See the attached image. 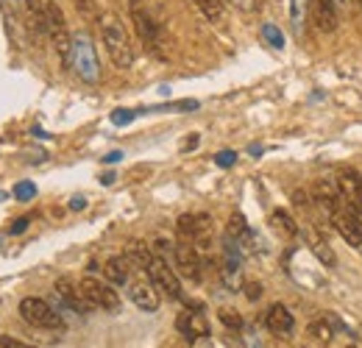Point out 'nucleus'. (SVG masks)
<instances>
[{
	"label": "nucleus",
	"mask_w": 362,
	"mask_h": 348,
	"mask_svg": "<svg viewBox=\"0 0 362 348\" xmlns=\"http://www.w3.org/2000/svg\"><path fill=\"white\" fill-rule=\"evenodd\" d=\"M100 37H103L106 53L115 62V67L129 70L132 62H134V50H132V40L126 34V25L115 14H103L100 17Z\"/></svg>",
	"instance_id": "nucleus-1"
},
{
	"label": "nucleus",
	"mask_w": 362,
	"mask_h": 348,
	"mask_svg": "<svg viewBox=\"0 0 362 348\" xmlns=\"http://www.w3.org/2000/svg\"><path fill=\"white\" fill-rule=\"evenodd\" d=\"M42 25H45L47 40L53 42L59 59L70 67V47H73V34L67 31V20H64V11L56 0H45V17H42Z\"/></svg>",
	"instance_id": "nucleus-2"
},
{
	"label": "nucleus",
	"mask_w": 362,
	"mask_h": 348,
	"mask_svg": "<svg viewBox=\"0 0 362 348\" xmlns=\"http://www.w3.org/2000/svg\"><path fill=\"white\" fill-rule=\"evenodd\" d=\"M70 67L76 70V76L87 84H98L100 81V62L95 53V45L87 34H76L73 37V47H70Z\"/></svg>",
	"instance_id": "nucleus-3"
},
{
	"label": "nucleus",
	"mask_w": 362,
	"mask_h": 348,
	"mask_svg": "<svg viewBox=\"0 0 362 348\" xmlns=\"http://www.w3.org/2000/svg\"><path fill=\"white\" fill-rule=\"evenodd\" d=\"M126 290H129V298L136 304V309L142 312H156L159 309V287L153 284L148 267H134L132 265V276L126 282Z\"/></svg>",
	"instance_id": "nucleus-4"
},
{
	"label": "nucleus",
	"mask_w": 362,
	"mask_h": 348,
	"mask_svg": "<svg viewBox=\"0 0 362 348\" xmlns=\"http://www.w3.org/2000/svg\"><path fill=\"white\" fill-rule=\"evenodd\" d=\"M20 315H23V320L31 323L34 329H47V332H62V329H64L62 315L47 304L45 298H34V296L23 298V301H20Z\"/></svg>",
	"instance_id": "nucleus-5"
},
{
	"label": "nucleus",
	"mask_w": 362,
	"mask_h": 348,
	"mask_svg": "<svg viewBox=\"0 0 362 348\" xmlns=\"http://www.w3.org/2000/svg\"><path fill=\"white\" fill-rule=\"evenodd\" d=\"M84 298L90 301V306H98V309H106V312H117L120 309V296L117 290L112 287V282H100L95 276H84L78 282Z\"/></svg>",
	"instance_id": "nucleus-6"
},
{
	"label": "nucleus",
	"mask_w": 362,
	"mask_h": 348,
	"mask_svg": "<svg viewBox=\"0 0 362 348\" xmlns=\"http://www.w3.org/2000/svg\"><path fill=\"white\" fill-rule=\"evenodd\" d=\"M179 234L189 240L198 251H206L212 245V218L209 215H181Z\"/></svg>",
	"instance_id": "nucleus-7"
},
{
	"label": "nucleus",
	"mask_w": 362,
	"mask_h": 348,
	"mask_svg": "<svg viewBox=\"0 0 362 348\" xmlns=\"http://www.w3.org/2000/svg\"><path fill=\"white\" fill-rule=\"evenodd\" d=\"M148 273H151V279H153V284L168 296V298H173V301H179L181 298V282L179 276H176V270L168 265L165 257H159V254H153V260L148 265Z\"/></svg>",
	"instance_id": "nucleus-8"
},
{
	"label": "nucleus",
	"mask_w": 362,
	"mask_h": 348,
	"mask_svg": "<svg viewBox=\"0 0 362 348\" xmlns=\"http://www.w3.org/2000/svg\"><path fill=\"white\" fill-rule=\"evenodd\" d=\"M173 257H176V265H179V273L181 276H187V279H192V282H201V276H204V262H201V251L189 243V240H181L179 245L173 248Z\"/></svg>",
	"instance_id": "nucleus-9"
},
{
	"label": "nucleus",
	"mask_w": 362,
	"mask_h": 348,
	"mask_svg": "<svg viewBox=\"0 0 362 348\" xmlns=\"http://www.w3.org/2000/svg\"><path fill=\"white\" fill-rule=\"evenodd\" d=\"M332 226L337 228V234L351 245V248H362V223L354 215H351V209L349 212H334L332 215Z\"/></svg>",
	"instance_id": "nucleus-10"
},
{
	"label": "nucleus",
	"mask_w": 362,
	"mask_h": 348,
	"mask_svg": "<svg viewBox=\"0 0 362 348\" xmlns=\"http://www.w3.org/2000/svg\"><path fill=\"white\" fill-rule=\"evenodd\" d=\"M179 332L187 340H198V337H209V320L204 312L198 309H189V312H181L179 320H176Z\"/></svg>",
	"instance_id": "nucleus-11"
},
{
	"label": "nucleus",
	"mask_w": 362,
	"mask_h": 348,
	"mask_svg": "<svg viewBox=\"0 0 362 348\" xmlns=\"http://www.w3.org/2000/svg\"><path fill=\"white\" fill-rule=\"evenodd\" d=\"M132 20H134L136 37L148 45V47H156L159 45V25L153 23V17L139 3H132Z\"/></svg>",
	"instance_id": "nucleus-12"
},
{
	"label": "nucleus",
	"mask_w": 362,
	"mask_h": 348,
	"mask_svg": "<svg viewBox=\"0 0 362 348\" xmlns=\"http://www.w3.org/2000/svg\"><path fill=\"white\" fill-rule=\"evenodd\" d=\"M56 296L70 306V309H76V312H87V309H92L90 301H87L84 293H81V287L73 284V279H67V276H62V279L56 282Z\"/></svg>",
	"instance_id": "nucleus-13"
},
{
	"label": "nucleus",
	"mask_w": 362,
	"mask_h": 348,
	"mask_svg": "<svg viewBox=\"0 0 362 348\" xmlns=\"http://www.w3.org/2000/svg\"><path fill=\"white\" fill-rule=\"evenodd\" d=\"M334 181H337V187H340V195H343L346 207L351 209V207L360 201V195H362V178H360V173H357L354 168H343V170H340V175H337Z\"/></svg>",
	"instance_id": "nucleus-14"
},
{
	"label": "nucleus",
	"mask_w": 362,
	"mask_h": 348,
	"mask_svg": "<svg viewBox=\"0 0 362 348\" xmlns=\"http://www.w3.org/2000/svg\"><path fill=\"white\" fill-rule=\"evenodd\" d=\"M310 11H313V20L317 23L320 31L332 34L337 28V6H334V0H313Z\"/></svg>",
	"instance_id": "nucleus-15"
},
{
	"label": "nucleus",
	"mask_w": 362,
	"mask_h": 348,
	"mask_svg": "<svg viewBox=\"0 0 362 348\" xmlns=\"http://www.w3.org/2000/svg\"><path fill=\"white\" fill-rule=\"evenodd\" d=\"M265 326L271 329L273 335H290L296 320H293V312L284 304H273L268 312H265Z\"/></svg>",
	"instance_id": "nucleus-16"
},
{
	"label": "nucleus",
	"mask_w": 362,
	"mask_h": 348,
	"mask_svg": "<svg viewBox=\"0 0 362 348\" xmlns=\"http://www.w3.org/2000/svg\"><path fill=\"white\" fill-rule=\"evenodd\" d=\"M103 276L112 284H126L129 276H132V262L126 260V254L123 257H112V260L103 265Z\"/></svg>",
	"instance_id": "nucleus-17"
},
{
	"label": "nucleus",
	"mask_w": 362,
	"mask_h": 348,
	"mask_svg": "<svg viewBox=\"0 0 362 348\" xmlns=\"http://www.w3.org/2000/svg\"><path fill=\"white\" fill-rule=\"evenodd\" d=\"M271 223H273V228H276L279 234H284V237H298V231H301L298 223L290 218L284 209H276L271 215Z\"/></svg>",
	"instance_id": "nucleus-18"
},
{
	"label": "nucleus",
	"mask_w": 362,
	"mask_h": 348,
	"mask_svg": "<svg viewBox=\"0 0 362 348\" xmlns=\"http://www.w3.org/2000/svg\"><path fill=\"white\" fill-rule=\"evenodd\" d=\"M310 3L313 0H290V20H293V28L296 31L304 28V20L310 14Z\"/></svg>",
	"instance_id": "nucleus-19"
},
{
	"label": "nucleus",
	"mask_w": 362,
	"mask_h": 348,
	"mask_svg": "<svg viewBox=\"0 0 362 348\" xmlns=\"http://www.w3.org/2000/svg\"><path fill=\"white\" fill-rule=\"evenodd\" d=\"M195 6L201 8V14L212 23H218L223 17V0H195Z\"/></svg>",
	"instance_id": "nucleus-20"
},
{
	"label": "nucleus",
	"mask_w": 362,
	"mask_h": 348,
	"mask_svg": "<svg viewBox=\"0 0 362 348\" xmlns=\"http://www.w3.org/2000/svg\"><path fill=\"white\" fill-rule=\"evenodd\" d=\"M228 237L237 240V243L251 237V228H248V223H245L243 215H231V220H228Z\"/></svg>",
	"instance_id": "nucleus-21"
},
{
	"label": "nucleus",
	"mask_w": 362,
	"mask_h": 348,
	"mask_svg": "<svg viewBox=\"0 0 362 348\" xmlns=\"http://www.w3.org/2000/svg\"><path fill=\"white\" fill-rule=\"evenodd\" d=\"M313 251H315V257L320 260V265H326V267H334V265H337V257H334V251L329 248L326 240L315 237V240H313Z\"/></svg>",
	"instance_id": "nucleus-22"
},
{
	"label": "nucleus",
	"mask_w": 362,
	"mask_h": 348,
	"mask_svg": "<svg viewBox=\"0 0 362 348\" xmlns=\"http://www.w3.org/2000/svg\"><path fill=\"white\" fill-rule=\"evenodd\" d=\"M310 332L315 335V340H320V343H329V340L334 337V326H332L326 318H323V320H315V323L310 326Z\"/></svg>",
	"instance_id": "nucleus-23"
},
{
	"label": "nucleus",
	"mask_w": 362,
	"mask_h": 348,
	"mask_svg": "<svg viewBox=\"0 0 362 348\" xmlns=\"http://www.w3.org/2000/svg\"><path fill=\"white\" fill-rule=\"evenodd\" d=\"M262 37H265V42L271 45V47H276V50L284 47V34H281L273 23H265V25H262Z\"/></svg>",
	"instance_id": "nucleus-24"
},
{
	"label": "nucleus",
	"mask_w": 362,
	"mask_h": 348,
	"mask_svg": "<svg viewBox=\"0 0 362 348\" xmlns=\"http://www.w3.org/2000/svg\"><path fill=\"white\" fill-rule=\"evenodd\" d=\"M37 195V187L31 184V181H20L17 187H14V198L17 201H31Z\"/></svg>",
	"instance_id": "nucleus-25"
},
{
	"label": "nucleus",
	"mask_w": 362,
	"mask_h": 348,
	"mask_svg": "<svg viewBox=\"0 0 362 348\" xmlns=\"http://www.w3.org/2000/svg\"><path fill=\"white\" fill-rule=\"evenodd\" d=\"M221 320L226 323L228 329H234V332H237V329H243V318H240L234 309H221Z\"/></svg>",
	"instance_id": "nucleus-26"
},
{
	"label": "nucleus",
	"mask_w": 362,
	"mask_h": 348,
	"mask_svg": "<svg viewBox=\"0 0 362 348\" xmlns=\"http://www.w3.org/2000/svg\"><path fill=\"white\" fill-rule=\"evenodd\" d=\"M134 117H136V112H129V109H117V112L112 115V123H115V126H129Z\"/></svg>",
	"instance_id": "nucleus-27"
},
{
	"label": "nucleus",
	"mask_w": 362,
	"mask_h": 348,
	"mask_svg": "<svg viewBox=\"0 0 362 348\" xmlns=\"http://www.w3.org/2000/svg\"><path fill=\"white\" fill-rule=\"evenodd\" d=\"M234 162H237V153H234V151H221V153L215 156V165H218V168H231Z\"/></svg>",
	"instance_id": "nucleus-28"
},
{
	"label": "nucleus",
	"mask_w": 362,
	"mask_h": 348,
	"mask_svg": "<svg viewBox=\"0 0 362 348\" xmlns=\"http://www.w3.org/2000/svg\"><path fill=\"white\" fill-rule=\"evenodd\" d=\"M245 296H248L251 301H257V298L262 296V284H254V282H248V284H245Z\"/></svg>",
	"instance_id": "nucleus-29"
},
{
	"label": "nucleus",
	"mask_w": 362,
	"mask_h": 348,
	"mask_svg": "<svg viewBox=\"0 0 362 348\" xmlns=\"http://www.w3.org/2000/svg\"><path fill=\"white\" fill-rule=\"evenodd\" d=\"M0 348H37V346L20 343V340H14V337H0Z\"/></svg>",
	"instance_id": "nucleus-30"
},
{
	"label": "nucleus",
	"mask_w": 362,
	"mask_h": 348,
	"mask_svg": "<svg viewBox=\"0 0 362 348\" xmlns=\"http://www.w3.org/2000/svg\"><path fill=\"white\" fill-rule=\"evenodd\" d=\"M28 223H31V218H17V220H14V226H11L8 231H11V234H23V231L28 228Z\"/></svg>",
	"instance_id": "nucleus-31"
},
{
	"label": "nucleus",
	"mask_w": 362,
	"mask_h": 348,
	"mask_svg": "<svg viewBox=\"0 0 362 348\" xmlns=\"http://www.w3.org/2000/svg\"><path fill=\"white\" fill-rule=\"evenodd\" d=\"M84 207H87V198H84V195H76V198L70 201V209H73V212H78V209H84Z\"/></svg>",
	"instance_id": "nucleus-32"
},
{
	"label": "nucleus",
	"mask_w": 362,
	"mask_h": 348,
	"mask_svg": "<svg viewBox=\"0 0 362 348\" xmlns=\"http://www.w3.org/2000/svg\"><path fill=\"white\" fill-rule=\"evenodd\" d=\"M198 142H201V137H198V134H192V137H189V139H187V142H184L181 148H184V151H192V148H195Z\"/></svg>",
	"instance_id": "nucleus-33"
},
{
	"label": "nucleus",
	"mask_w": 362,
	"mask_h": 348,
	"mask_svg": "<svg viewBox=\"0 0 362 348\" xmlns=\"http://www.w3.org/2000/svg\"><path fill=\"white\" fill-rule=\"evenodd\" d=\"M237 8H245V11H251L254 8V0H231Z\"/></svg>",
	"instance_id": "nucleus-34"
},
{
	"label": "nucleus",
	"mask_w": 362,
	"mask_h": 348,
	"mask_svg": "<svg viewBox=\"0 0 362 348\" xmlns=\"http://www.w3.org/2000/svg\"><path fill=\"white\" fill-rule=\"evenodd\" d=\"M351 215H354V218H357L362 223V195H360V201H357V204L351 207Z\"/></svg>",
	"instance_id": "nucleus-35"
},
{
	"label": "nucleus",
	"mask_w": 362,
	"mask_h": 348,
	"mask_svg": "<svg viewBox=\"0 0 362 348\" xmlns=\"http://www.w3.org/2000/svg\"><path fill=\"white\" fill-rule=\"evenodd\" d=\"M120 159H123V153H120V151H112V153L106 156V162H109V165H115V162H120Z\"/></svg>",
	"instance_id": "nucleus-36"
},
{
	"label": "nucleus",
	"mask_w": 362,
	"mask_h": 348,
	"mask_svg": "<svg viewBox=\"0 0 362 348\" xmlns=\"http://www.w3.org/2000/svg\"><path fill=\"white\" fill-rule=\"evenodd\" d=\"M354 0H334V6H337V11H349V6H351Z\"/></svg>",
	"instance_id": "nucleus-37"
},
{
	"label": "nucleus",
	"mask_w": 362,
	"mask_h": 348,
	"mask_svg": "<svg viewBox=\"0 0 362 348\" xmlns=\"http://www.w3.org/2000/svg\"><path fill=\"white\" fill-rule=\"evenodd\" d=\"M100 181H103V184H112V181H115V173H106L103 178H100Z\"/></svg>",
	"instance_id": "nucleus-38"
},
{
	"label": "nucleus",
	"mask_w": 362,
	"mask_h": 348,
	"mask_svg": "<svg viewBox=\"0 0 362 348\" xmlns=\"http://www.w3.org/2000/svg\"><path fill=\"white\" fill-rule=\"evenodd\" d=\"M354 3H357V6H360V8H362V0H354Z\"/></svg>",
	"instance_id": "nucleus-39"
},
{
	"label": "nucleus",
	"mask_w": 362,
	"mask_h": 348,
	"mask_svg": "<svg viewBox=\"0 0 362 348\" xmlns=\"http://www.w3.org/2000/svg\"><path fill=\"white\" fill-rule=\"evenodd\" d=\"M349 348H354V346H349Z\"/></svg>",
	"instance_id": "nucleus-40"
}]
</instances>
